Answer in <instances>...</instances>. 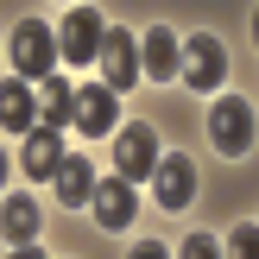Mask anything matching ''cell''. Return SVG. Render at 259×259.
Here are the masks:
<instances>
[{"label":"cell","instance_id":"1","mask_svg":"<svg viewBox=\"0 0 259 259\" xmlns=\"http://www.w3.org/2000/svg\"><path fill=\"white\" fill-rule=\"evenodd\" d=\"M101 38H108L101 13H95V7H70V13H63V25H57V57L76 63V70H89V63L101 57Z\"/></svg>","mask_w":259,"mask_h":259},{"label":"cell","instance_id":"2","mask_svg":"<svg viewBox=\"0 0 259 259\" xmlns=\"http://www.w3.org/2000/svg\"><path fill=\"white\" fill-rule=\"evenodd\" d=\"M13 70H19V82H45L51 70H57V32L38 19H25L19 32H13Z\"/></svg>","mask_w":259,"mask_h":259},{"label":"cell","instance_id":"3","mask_svg":"<svg viewBox=\"0 0 259 259\" xmlns=\"http://www.w3.org/2000/svg\"><path fill=\"white\" fill-rule=\"evenodd\" d=\"M209 139H215V152H228V158H240V152L253 146V108L240 95H222L209 108Z\"/></svg>","mask_w":259,"mask_h":259},{"label":"cell","instance_id":"4","mask_svg":"<svg viewBox=\"0 0 259 259\" xmlns=\"http://www.w3.org/2000/svg\"><path fill=\"white\" fill-rule=\"evenodd\" d=\"M114 171L126 177V184H139V177H152L158 171V133H152V126H120V133H114Z\"/></svg>","mask_w":259,"mask_h":259},{"label":"cell","instance_id":"5","mask_svg":"<svg viewBox=\"0 0 259 259\" xmlns=\"http://www.w3.org/2000/svg\"><path fill=\"white\" fill-rule=\"evenodd\" d=\"M184 89H215V82H228V51H222V38H209V32H196V38H184Z\"/></svg>","mask_w":259,"mask_h":259},{"label":"cell","instance_id":"6","mask_svg":"<svg viewBox=\"0 0 259 259\" xmlns=\"http://www.w3.org/2000/svg\"><path fill=\"white\" fill-rule=\"evenodd\" d=\"M70 133H82V139L114 133V89L108 82H82L70 95Z\"/></svg>","mask_w":259,"mask_h":259},{"label":"cell","instance_id":"7","mask_svg":"<svg viewBox=\"0 0 259 259\" xmlns=\"http://www.w3.org/2000/svg\"><path fill=\"white\" fill-rule=\"evenodd\" d=\"M101 82H108V89H133L139 82V76H146V63H139V38L133 32H114V25H108V38H101Z\"/></svg>","mask_w":259,"mask_h":259},{"label":"cell","instance_id":"8","mask_svg":"<svg viewBox=\"0 0 259 259\" xmlns=\"http://www.w3.org/2000/svg\"><path fill=\"white\" fill-rule=\"evenodd\" d=\"M139 63H146L152 82H177V70H184V45H177L171 25H152V32L139 38Z\"/></svg>","mask_w":259,"mask_h":259},{"label":"cell","instance_id":"9","mask_svg":"<svg viewBox=\"0 0 259 259\" xmlns=\"http://www.w3.org/2000/svg\"><path fill=\"white\" fill-rule=\"evenodd\" d=\"M89 209H95V222H101V228H133V209H139V202H133V184H126L120 171H114L108 184L95 177V196H89Z\"/></svg>","mask_w":259,"mask_h":259},{"label":"cell","instance_id":"10","mask_svg":"<svg viewBox=\"0 0 259 259\" xmlns=\"http://www.w3.org/2000/svg\"><path fill=\"white\" fill-rule=\"evenodd\" d=\"M152 184H158V202H164V209H184V202L196 196V164H190L184 152H171V158H158Z\"/></svg>","mask_w":259,"mask_h":259},{"label":"cell","instance_id":"11","mask_svg":"<svg viewBox=\"0 0 259 259\" xmlns=\"http://www.w3.org/2000/svg\"><path fill=\"white\" fill-rule=\"evenodd\" d=\"M57 164H63V139L51 126H32L25 133V152H19V171L38 184V177H57Z\"/></svg>","mask_w":259,"mask_h":259},{"label":"cell","instance_id":"12","mask_svg":"<svg viewBox=\"0 0 259 259\" xmlns=\"http://www.w3.org/2000/svg\"><path fill=\"white\" fill-rule=\"evenodd\" d=\"M89 196H95V164H89L82 152H63V164H57V202L63 209H82Z\"/></svg>","mask_w":259,"mask_h":259},{"label":"cell","instance_id":"13","mask_svg":"<svg viewBox=\"0 0 259 259\" xmlns=\"http://www.w3.org/2000/svg\"><path fill=\"white\" fill-rule=\"evenodd\" d=\"M0 126L7 133H32L38 126V89L32 82H0Z\"/></svg>","mask_w":259,"mask_h":259},{"label":"cell","instance_id":"14","mask_svg":"<svg viewBox=\"0 0 259 259\" xmlns=\"http://www.w3.org/2000/svg\"><path fill=\"white\" fill-rule=\"evenodd\" d=\"M0 234H7L13 247H32V240H38V202L32 196H7V209H0Z\"/></svg>","mask_w":259,"mask_h":259},{"label":"cell","instance_id":"15","mask_svg":"<svg viewBox=\"0 0 259 259\" xmlns=\"http://www.w3.org/2000/svg\"><path fill=\"white\" fill-rule=\"evenodd\" d=\"M70 95H76L70 82H57V76H45V82H38V126H51V133H63V126H70Z\"/></svg>","mask_w":259,"mask_h":259},{"label":"cell","instance_id":"16","mask_svg":"<svg viewBox=\"0 0 259 259\" xmlns=\"http://www.w3.org/2000/svg\"><path fill=\"white\" fill-rule=\"evenodd\" d=\"M222 259H259V228H234V240H228Z\"/></svg>","mask_w":259,"mask_h":259},{"label":"cell","instance_id":"17","mask_svg":"<svg viewBox=\"0 0 259 259\" xmlns=\"http://www.w3.org/2000/svg\"><path fill=\"white\" fill-rule=\"evenodd\" d=\"M184 259H222V247H215L209 234H190L184 240Z\"/></svg>","mask_w":259,"mask_h":259},{"label":"cell","instance_id":"18","mask_svg":"<svg viewBox=\"0 0 259 259\" xmlns=\"http://www.w3.org/2000/svg\"><path fill=\"white\" fill-rule=\"evenodd\" d=\"M126 259H171V253H164V247H158V240H139V247H133V253H126Z\"/></svg>","mask_w":259,"mask_h":259},{"label":"cell","instance_id":"19","mask_svg":"<svg viewBox=\"0 0 259 259\" xmlns=\"http://www.w3.org/2000/svg\"><path fill=\"white\" fill-rule=\"evenodd\" d=\"M13 259H45V253H38V240H32V247H13Z\"/></svg>","mask_w":259,"mask_h":259},{"label":"cell","instance_id":"20","mask_svg":"<svg viewBox=\"0 0 259 259\" xmlns=\"http://www.w3.org/2000/svg\"><path fill=\"white\" fill-rule=\"evenodd\" d=\"M253 45H259V13H253Z\"/></svg>","mask_w":259,"mask_h":259},{"label":"cell","instance_id":"21","mask_svg":"<svg viewBox=\"0 0 259 259\" xmlns=\"http://www.w3.org/2000/svg\"><path fill=\"white\" fill-rule=\"evenodd\" d=\"M0 177H7V152H0Z\"/></svg>","mask_w":259,"mask_h":259}]
</instances>
